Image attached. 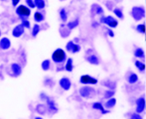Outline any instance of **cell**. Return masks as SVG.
I'll use <instances>...</instances> for the list:
<instances>
[{
    "instance_id": "obj_1",
    "label": "cell",
    "mask_w": 146,
    "mask_h": 119,
    "mask_svg": "<svg viewBox=\"0 0 146 119\" xmlns=\"http://www.w3.org/2000/svg\"><path fill=\"white\" fill-rule=\"evenodd\" d=\"M53 61L57 65H62L67 60L66 52L62 48L56 49L52 55Z\"/></svg>"
},
{
    "instance_id": "obj_2",
    "label": "cell",
    "mask_w": 146,
    "mask_h": 119,
    "mask_svg": "<svg viewBox=\"0 0 146 119\" xmlns=\"http://www.w3.org/2000/svg\"><path fill=\"white\" fill-rule=\"evenodd\" d=\"M15 13L21 20L28 19L31 14V11L28 7L20 5L16 8Z\"/></svg>"
},
{
    "instance_id": "obj_3",
    "label": "cell",
    "mask_w": 146,
    "mask_h": 119,
    "mask_svg": "<svg viewBox=\"0 0 146 119\" xmlns=\"http://www.w3.org/2000/svg\"><path fill=\"white\" fill-rule=\"evenodd\" d=\"M131 15L135 21H139L145 17V12L143 7H134L131 9Z\"/></svg>"
},
{
    "instance_id": "obj_4",
    "label": "cell",
    "mask_w": 146,
    "mask_h": 119,
    "mask_svg": "<svg viewBox=\"0 0 146 119\" xmlns=\"http://www.w3.org/2000/svg\"><path fill=\"white\" fill-rule=\"evenodd\" d=\"M100 22L104 24L108 25L111 28H115L118 25V21L111 15L106 17H102L100 19Z\"/></svg>"
},
{
    "instance_id": "obj_5",
    "label": "cell",
    "mask_w": 146,
    "mask_h": 119,
    "mask_svg": "<svg viewBox=\"0 0 146 119\" xmlns=\"http://www.w3.org/2000/svg\"><path fill=\"white\" fill-rule=\"evenodd\" d=\"M98 79L89 75H82L80 79V82L83 85H96L98 83Z\"/></svg>"
},
{
    "instance_id": "obj_6",
    "label": "cell",
    "mask_w": 146,
    "mask_h": 119,
    "mask_svg": "<svg viewBox=\"0 0 146 119\" xmlns=\"http://www.w3.org/2000/svg\"><path fill=\"white\" fill-rule=\"evenodd\" d=\"M95 93V89L90 86H84L80 88L79 90V93L81 96L84 98H90Z\"/></svg>"
},
{
    "instance_id": "obj_7",
    "label": "cell",
    "mask_w": 146,
    "mask_h": 119,
    "mask_svg": "<svg viewBox=\"0 0 146 119\" xmlns=\"http://www.w3.org/2000/svg\"><path fill=\"white\" fill-rule=\"evenodd\" d=\"M66 49L68 52H71L72 53H76L80 51L81 46L73 42V41H70L66 44Z\"/></svg>"
},
{
    "instance_id": "obj_8",
    "label": "cell",
    "mask_w": 146,
    "mask_h": 119,
    "mask_svg": "<svg viewBox=\"0 0 146 119\" xmlns=\"http://www.w3.org/2000/svg\"><path fill=\"white\" fill-rule=\"evenodd\" d=\"M25 32V28L22 25V23L16 25L12 31V35L15 38H20Z\"/></svg>"
},
{
    "instance_id": "obj_9",
    "label": "cell",
    "mask_w": 146,
    "mask_h": 119,
    "mask_svg": "<svg viewBox=\"0 0 146 119\" xmlns=\"http://www.w3.org/2000/svg\"><path fill=\"white\" fill-rule=\"evenodd\" d=\"M11 70L14 77H18L22 73V68L18 63L12 64L11 65Z\"/></svg>"
},
{
    "instance_id": "obj_10",
    "label": "cell",
    "mask_w": 146,
    "mask_h": 119,
    "mask_svg": "<svg viewBox=\"0 0 146 119\" xmlns=\"http://www.w3.org/2000/svg\"><path fill=\"white\" fill-rule=\"evenodd\" d=\"M11 46V40L7 37L0 38V49L3 51L8 50Z\"/></svg>"
},
{
    "instance_id": "obj_11",
    "label": "cell",
    "mask_w": 146,
    "mask_h": 119,
    "mask_svg": "<svg viewBox=\"0 0 146 119\" xmlns=\"http://www.w3.org/2000/svg\"><path fill=\"white\" fill-rule=\"evenodd\" d=\"M59 85L64 90H68L71 86V82L68 78H62L59 80Z\"/></svg>"
},
{
    "instance_id": "obj_12",
    "label": "cell",
    "mask_w": 146,
    "mask_h": 119,
    "mask_svg": "<svg viewBox=\"0 0 146 119\" xmlns=\"http://www.w3.org/2000/svg\"><path fill=\"white\" fill-rule=\"evenodd\" d=\"M136 111L137 113H142L145 107V100L143 98H138L136 101Z\"/></svg>"
},
{
    "instance_id": "obj_13",
    "label": "cell",
    "mask_w": 146,
    "mask_h": 119,
    "mask_svg": "<svg viewBox=\"0 0 146 119\" xmlns=\"http://www.w3.org/2000/svg\"><path fill=\"white\" fill-rule=\"evenodd\" d=\"M40 97L42 99H44V100H46L47 104L48 106V108H49L50 110H52V111H54L56 112L57 111V109L55 105V103L53 100H52V99H50L49 98L47 97L46 94H44V93H42V94H40Z\"/></svg>"
},
{
    "instance_id": "obj_14",
    "label": "cell",
    "mask_w": 146,
    "mask_h": 119,
    "mask_svg": "<svg viewBox=\"0 0 146 119\" xmlns=\"http://www.w3.org/2000/svg\"><path fill=\"white\" fill-rule=\"evenodd\" d=\"M92 108L94 109L98 110L101 111V112L103 114H105L109 113V112H110V111H109V110H105L104 109V107H103V106L102 105V104L100 103V102H95V103H94L93 104H92Z\"/></svg>"
},
{
    "instance_id": "obj_15",
    "label": "cell",
    "mask_w": 146,
    "mask_h": 119,
    "mask_svg": "<svg viewBox=\"0 0 146 119\" xmlns=\"http://www.w3.org/2000/svg\"><path fill=\"white\" fill-rule=\"evenodd\" d=\"M87 61L91 65H98L100 64L99 59L95 55H91L89 56L87 58Z\"/></svg>"
},
{
    "instance_id": "obj_16",
    "label": "cell",
    "mask_w": 146,
    "mask_h": 119,
    "mask_svg": "<svg viewBox=\"0 0 146 119\" xmlns=\"http://www.w3.org/2000/svg\"><path fill=\"white\" fill-rule=\"evenodd\" d=\"M66 61L67 62L65 65V69L67 72H71L73 70V68H74V66H73V59L71 57H69Z\"/></svg>"
},
{
    "instance_id": "obj_17",
    "label": "cell",
    "mask_w": 146,
    "mask_h": 119,
    "mask_svg": "<svg viewBox=\"0 0 146 119\" xmlns=\"http://www.w3.org/2000/svg\"><path fill=\"white\" fill-rule=\"evenodd\" d=\"M92 9L94 10L95 13L96 15H101V14H104V9L102 8V7L98 4H93L92 5Z\"/></svg>"
},
{
    "instance_id": "obj_18",
    "label": "cell",
    "mask_w": 146,
    "mask_h": 119,
    "mask_svg": "<svg viewBox=\"0 0 146 119\" xmlns=\"http://www.w3.org/2000/svg\"><path fill=\"white\" fill-rule=\"evenodd\" d=\"M78 25H79V19H76L74 21H70V22H68L67 24V27L68 28V29H70V30L74 29V28L77 27Z\"/></svg>"
},
{
    "instance_id": "obj_19",
    "label": "cell",
    "mask_w": 146,
    "mask_h": 119,
    "mask_svg": "<svg viewBox=\"0 0 146 119\" xmlns=\"http://www.w3.org/2000/svg\"><path fill=\"white\" fill-rule=\"evenodd\" d=\"M33 18H34L35 21L36 22H42L44 19V15L39 11H36L35 12V14H34Z\"/></svg>"
},
{
    "instance_id": "obj_20",
    "label": "cell",
    "mask_w": 146,
    "mask_h": 119,
    "mask_svg": "<svg viewBox=\"0 0 146 119\" xmlns=\"http://www.w3.org/2000/svg\"><path fill=\"white\" fill-rule=\"evenodd\" d=\"M135 56L139 59H144L145 57V53L144 50L141 47H137L134 53Z\"/></svg>"
},
{
    "instance_id": "obj_21",
    "label": "cell",
    "mask_w": 146,
    "mask_h": 119,
    "mask_svg": "<svg viewBox=\"0 0 146 119\" xmlns=\"http://www.w3.org/2000/svg\"><path fill=\"white\" fill-rule=\"evenodd\" d=\"M34 4L35 7L38 9H42L46 7V3L44 0H34Z\"/></svg>"
},
{
    "instance_id": "obj_22",
    "label": "cell",
    "mask_w": 146,
    "mask_h": 119,
    "mask_svg": "<svg viewBox=\"0 0 146 119\" xmlns=\"http://www.w3.org/2000/svg\"><path fill=\"white\" fill-rule=\"evenodd\" d=\"M116 104V99L115 98H111L108 100L105 104V108L106 109H111L113 108V107Z\"/></svg>"
},
{
    "instance_id": "obj_23",
    "label": "cell",
    "mask_w": 146,
    "mask_h": 119,
    "mask_svg": "<svg viewBox=\"0 0 146 119\" xmlns=\"http://www.w3.org/2000/svg\"><path fill=\"white\" fill-rule=\"evenodd\" d=\"M40 29H41L40 26L39 25L37 24V23H35L32 28V32H31L32 36L34 38L37 37V35L39 33Z\"/></svg>"
},
{
    "instance_id": "obj_24",
    "label": "cell",
    "mask_w": 146,
    "mask_h": 119,
    "mask_svg": "<svg viewBox=\"0 0 146 119\" xmlns=\"http://www.w3.org/2000/svg\"><path fill=\"white\" fill-rule=\"evenodd\" d=\"M139 80V77L137 75V74L135 73H132L131 74L129 78H128V82L130 83V84H135Z\"/></svg>"
},
{
    "instance_id": "obj_25",
    "label": "cell",
    "mask_w": 146,
    "mask_h": 119,
    "mask_svg": "<svg viewBox=\"0 0 146 119\" xmlns=\"http://www.w3.org/2000/svg\"><path fill=\"white\" fill-rule=\"evenodd\" d=\"M60 16L61 19H62V21L63 22H66L67 21L68 15H67V12L64 8L61 9V10L60 11Z\"/></svg>"
},
{
    "instance_id": "obj_26",
    "label": "cell",
    "mask_w": 146,
    "mask_h": 119,
    "mask_svg": "<svg viewBox=\"0 0 146 119\" xmlns=\"http://www.w3.org/2000/svg\"><path fill=\"white\" fill-rule=\"evenodd\" d=\"M50 64H51V62H50V61L49 60V59H46V60H44L42 62V63L41 64L42 69L44 71L48 70L50 68Z\"/></svg>"
},
{
    "instance_id": "obj_27",
    "label": "cell",
    "mask_w": 146,
    "mask_h": 119,
    "mask_svg": "<svg viewBox=\"0 0 146 119\" xmlns=\"http://www.w3.org/2000/svg\"><path fill=\"white\" fill-rule=\"evenodd\" d=\"M135 66L140 72H143L145 69V65L140 61H136L135 62Z\"/></svg>"
},
{
    "instance_id": "obj_28",
    "label": "cell",
    "mask_w": 146,
    "mask_h": 119,
    "mask_svg": "<svg viewBox=\"0 0 146 119\" xmlns=\"http://www.w3.org/2000/svg\"><path fill=\"white\" fill-rule=\"evenodd\" d=\"M113 13L115 15L119 18L120 19H123L124 18V15L122 11H121L120 9L118 8H116L113 9Z\"/></svg>"
},
{
    "instance_id": "obj_29",
    "label": "cell",
    "mask_w": 146,
    "mask_h": 119,
    "mask_svg": "<svg viewBox=\"0 0 146 119\" xmlns=\"http://www.w3.org/2000/svg\"><path fill=\"white\" fill-rule=\"evenodd\" d=\"M136 31L140 33L145 34V25L143 24H139L136 27Z\"/></svg>"
},
{
    "instance_id": "obj_30",
    "label": "cell",
    "mask_w": 146,
    "mask_h": 119,
    "mask_svg": "<svg viewBox=\"0 0 146 119\" xmlns=\"http://www.w3.org/2000/svg\"><path fill=\"white\" fill-rule=\"evenodd\" d=\"M115 94V92L114 91L109 90H106L104 94V98L105 99H111V98H112Z\"/></svg>"
},
{
    "instance_id": "obj_31",
    "label": "cell",
    "mask_w": 146,
    "mask_h": 119,
    "mask_svg": "<svg viewBox=\"0 0 146 119\" xmlns=\"http://www.w3.org/2000/svg\"><path fill=\"white\" fill-rule=\"evenodd\" d=\"M36 110H37L38 112L40 114H43L46 111V108L44 105L42 104H39L36 107Z\"/></svg>"
},
{
    "instance_id": "obj_32",
    "label": "cell",
    "mask_w": 146,
    "mask_h": 119,
    "mask_svg": "<svg viewBox=\"0 0 146 119\" xmlns=\"http://www.w3.org/2000/svg\"><path fill=\"white\" fill-rule=\"evenodd\" d=\"M22 22V25L23 26V27L25 28H27V29H30L31 28V23L30 22L28 21V19H23L21 20Z\"/></svg>"
},
{
    "instance_id": "obj_33",
    "label": "cell",
    "mask_w": 146,
    "mask_h": 119,
    "mask_svg": "<svg viewBox=\"0 0 146 119\" xmlns=\"http://www.w3.org/2000/svg\"><path fill=\"white\" fill-rule=\"evenodd\" d=\"M26 3L28 5V6L32 9H34L35 8V5L34 4V1L33 0H25Z\"/></svg>"
},
{
    "instance_id": "obj_34",
    "label": "cell",
    "mask_w": 146,
    "mask_h": 119,
    "mask_svg": "<svg viewBox=\"0 0 146 119\" xmlns=\"http://www.w3.org/2000/svg\"><path fill=\"white\" fill-rule=\"evenodd\" d=\"M130 119H143V118L138 113H133L131 116Z\"/></svg>"
},
{
    "instance_id": "obj_35",
    "label": "cell",
    "mask_w": 146,
    "mask_h": 119,
    "mask_svg": "<svg viewBox=\"0 0 146 119\" xmlns=\"http://www.w3.org/2000/svg\"><path fill=\"white\" fill-rule=\"evenodd\" d=\"M107 33L108 34V35L110 37H115V33L113 32V31L111 29V28H107Z\"/></svg>"
},
{
    "instance_id": "obj_36",
    "label": "cell",
    "mask_w": 146,
    "mask_h": 119,
    "mask_svg": "<svg viewBox=\"0 0 146 119\" xmlns=\"http://www.w3.org/2000/svg\"><path fill=\"white\" fill-rule=\"evenodd\" d=\"M21 0H11L12 4H13V6L15 7L18 5V4L19 3Z\"/></svg>"
},
{
    "instance_id": "obj_37",
    "label": "cell",
    "mask_w": 146,
    "mask_h": 119,
    "mask_svg": "<svg viewBox=\"0 0 146 119\" xmlns=\"http://www.w3.org/2000/svg\"><path fill=\"white\" fill-rule=\"evenodd\" d=\"M35 119H43V118H42V117H37L35 118Z\"/></svg>"
},
{
    "instance_id": "obj_38",
    "label": "cell",
    "mask_w": 146,
    "mask_h": 119,
    "mask_svg": "<svg viewBox=\"0 0 146 119\" xmlns=\"http://www.w3.org/2000/svg\"><path fill=\"white\" fill-rule=\"evenodd\" d=\"M1 31L0 29V38H1Z\"/></svg>"
},
{
    "instance_id": "obj_39",
    "label": "cell",
    "mask_w": 146,
    "mask_h": 119,
    "mask_svg": "<svg viewBox=\"0 0 146 119\" xmlns=\"http://www.w3.org/2000/svg\"><path fill=\"white\" fill-rule=\"evenodd\" d=\"M1 1H6V0H1Z\"/></svg>"
},
{
    "instance_id": "obj_40",
    "label": "cell",
    "mask_w": 146,
    "mask_h": 119,
    "mask_svg": "<svg viewBox=\"0 0 146 119\" xmlns=\"http://www.w3.org/2000/svg\"><path fill=\"white\" fill-rule=\"evenodd\" d=\"M60 1H64V0H60Z\"/></svg>"
}]
</instances>
